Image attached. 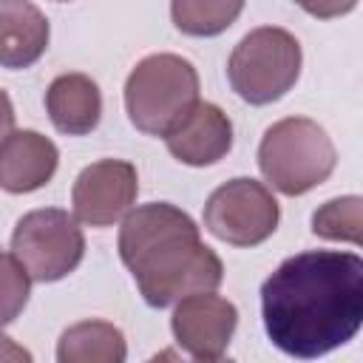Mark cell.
Returning <instances> with one entry per match:
<instances>
[{"label": "cell", "mask_w": 363, "mask_h": 363, "mask_svg": "<svg viewBox=\"0 0 363 363\" xmlns=\"http://www.w3.org/2000/svg\"><path fill=\"white\" fill-rule=\"evenodd\" d=\"M264 332L275 349L315 360L349 343L363 323V258L306 250L278 264L261 284Z\"/></svg>", "instance_id": "1"}, {"label": "cell", "mask_w": 363, "mask_h": 363, "mask_svg": "<svg viewBox=\"0 0 363 363\" xmlns=\"http://www.w3.org/2000/svg\"><path fill=\"white\" fill-rule=\"evenodd\" d=\"M116 244L122 264L153 309H164L193 292H213L224 281V264L201 241L199 224L170 201L130 207Z\"/></svg>", "instance_id": "2"}, {"label": "cell", "mask_w": 363, "mask_h": 363, "mask_svg": "<svg viewBox=\"0 0 363 363\" xmlns=\"http://www.w3.org/2000/svg\"><path fill=\"white\" fill-rule=\"evenodd\" d=\"M337 164L332 136L309 116H286L269 125L258 145L264 179L284 196H303L323 184Z\"/></svg>", "instance_id": "3"}, {"label": "cell", "mask_w": 363, "mask_h": 363, "mask_svg": "<svg viewBox=\"0 0 363 363\" xmlns=\"http://www.w3.org/2000/svg\"><path fill=\"white\" fill-rule=\"evenodd\" d=\"M199 102V74L179 54H150L125 82V111L136 130L164 136Z\"/></svg>", "instance_id": "4"}, {"label": "cell", "mask_w": 363, "mask_h": 363, "mask_svg": "<svg viewBox=\"0 0 363 363\" xmlns=\"http://www.w3.org/2000/svg\"><path fill=\"white\" fill-rule=\"evenodd\" d=\"M301 43L281 26L252 28L238 40L227 60V79L233 91L250 105L278 102L301 77Z\"/></svg>", "instance_id": "5"}, {"label": "cell", "mask_w": 363, "mask_h": 363, "mask_svg": "<svg viewBox=\"0 0 363 363\" xmlns=\"http://www.w3.org/2000/svg\"><path fill=\"white\" fill-rule=\"evenodd\" d=\"M11 255L31 281L54 284L71 275L85 255V235L74 213L40 207L26 213L11 233Z\"/></svg>", "instance_id": "6"}, {"label": "cell", "mask_w": 363, "mask_h": 363, "mask_svg": "<svg viewBox=\"0 0 363 363\" xmlns=\"http://www.w3.org/2000/svg\"><path fill=\"white\" fill-rule=\"evenodd\" d=\"M281 221L278 199L267 184L235 176L216 187L204 204V230L230 247L264 244Z\"/></svg>", "instance_id": "7"}, {"label": "cell", "mask_w": 363, "mask_h": 363, "mask_svg": "<svg viewBox=\"0 0 363 363\" xmlns=\"http://www.w3.org/2000/svg\"><path fill=\"white\" fill-rule=\"evenodd\" d=\"M139 173L125 159H99L79 170L71 187L74 218L88 227H111L136 204Z\"/></svg>", "instance_id": "8"}, {"label": "cell", "mask_w": 363, "mask_h": 363, "mask_svg": "<svg viewBox=\"0 0 363 363\" xmlns=\"http://www.w3.org/2000/svg\"><path fill=\"white\" fill-rule=\"evenodd\" d=\"M238 326V309L224 295L213 292H193L176 301L170 329L176 343L193 360H221Z\"/></svg>", "instance_id": "9"}, {"label": "cell", "mask_w": 363, "mask_h": 363, "mask_svg": "<svg viewBox=\"0 0 363 363\" xmlns=\"http://www.w3.org/2000/svg\"><path fill=\"white\" fill-rule=\"evenodd\" d=\"M162 139L182 164L207 167L233 150V122L216 102L199 99Z\"/></svg>", "instance_id": "10"}, {"label": "cell", "mask_w": 363, "mask_h": 363, "mask_svg": "<svg viewBox=\"0 0 363 363\" xmlns=\"http://www.w3.org/2000/svg\"><path fill=\"white\" fill-rule=\"evenodd\" d=\"M60 164L57 145L37 130H11L0 142V190L34 193L45 187Z\"/></svg>", "instance_id": "11"}, {"label": "cell", "mask_w": 363, "mask_h": 363, "mask_svg": "<svg viewBox=\"0 0 363 363\" xmlns=\"http://www.w3.org/2000/svg\"><path fill=\"white\" fill-rule=\"evenodd\" d=\"M51 40L45 14L31 0H0V68L34 65Z\"/></svg>", "instance_id": "12"}, {"label": "cell", "mask_w": 363, "mask_h": 363, "mask_svg": "<svg viewBox=\"0 0 363 363\" xmlns=\"http://www.w3.org/2000/svg\"><path fill=\"white\" fill-rule=\"evenodd\" d=\"M45 111L51 125L65 136H85L102 119L99 85L79 71L60 74L45 91Z\"/></svg>", "instance_id": "13"}, {"label": "cell", "mask_w": 363, "mask_h": 363, "mask_svg": "<svg viewBox=\"0 0 363 363\" xmlns=\"http://www.w3.org/2000/svg\"><path fill=\"white\" fill-rule=\"evenodd\" d=\"M125 357V335L108 320H79L68 326L57 343L60 363H122Z\"/></svg>", "instance_id": "14"}, {"label": "cell", "mask_w": 363, "mask_h": 363, "mask_svg": "<svg viewBox=\"0 0 363 363\" xmlns=\"http://www.w3.org/2000/svg\"><path fill=\"white\" fill-rule=\"evenodd\" d=\"M247 0H170L173 26L190 37H216L227 31Z\"/></svg>", "instance_id": "15"}, {"label": "cell", "mask_w": 363, "mask_h": 363, "mask_svg": "<svg viewBox=\"0 0 363 363\" xmlns=\"http://www.w3.org/2000/svg\"><path fill=\"white\" fill-rule=\"evenodd\" d=\"M363 199L360 196H340L329 199L312 213V233L326 241H349L360 244L363 235Z\"/></svg>", "instance_id": "16"}, {"label": "cell", "mask_w": 363, "mask_h": 363, "mask_svg": "<svg viewBox=\"0 0 363 363\" xmlns=\"http://www.w3.org/2000/svg\"><path fill=\"white\" fill-rule=\"evenodd\" d=\"M31 278L11 252H0V329L9 326L28 303Z\"/></svg>", "instance_id": "17"}, {"label": "cell", "mask_w": 363, "mask_h": 363, "mask_svg": "<svg viewBox=\"0 0 363 363\" xmlns=\"http://www.w3.org/2000/svg\"><path fill=\"white\" fill-rule=\"evenodd\" d=\"M306 14L318 17V20H335L343 17L349 11H354L357 0H295Z\"/></svg>", "instance_id": "18"}, {"label": "cell", "mask_w": 363, "mask_h": 363, "mask_svg": "<svg viewBox=\"0 0 363 363\" xmlns=\"http://www.w3.org/2000/svg\"><path fill=\"white\" fill-rule=\"evenodd\" d=\"M14 130V105L6 91H0V142Z\"/></svg>", "instance_id": "19"}, {"label": "cell", "mask_w": 363, "mask_h": 363, "mask_svg": "<svg viewBox=\"0 0 363 363\" xmlns=\"http://www.w3.org/2000/svg\"><path fill=\"white\" fill-rule=\"evenodd\" d=\"M0 360H31V352L28 349H23V346H17L11 337H6L3 332H0Z\"/></svg>", "instance_id": "20"}, {"label": "cell", "mask_w": 363, "mask_h": 363, "mask_svg": "<svg viewBox=\"0 0 363 363\" xmlns=\"http://www.w3.org/2000/svg\"><path fill=\"white\" fill-rule=\"evenodd\" d=\"M57 3H65V0H57Z\"/></svg>", "instance_id": "21"}]
</instances>
